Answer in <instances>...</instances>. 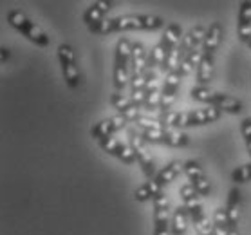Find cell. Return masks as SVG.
<instances>
[{"label": "cell", "instance_id": "7402d4cb", "mask_svg": "<svg viewBox=\"0 0 251 235\" xmlns=\"http://www.w3.org/2000/svg\"><path fill=\"white\" fill-rule=\"evenodd\" d=\"M112 132H114V127H112V120L107 118V120H101L98 121L96 125L91 129V136L92 139H96L98 143L103 141V139H107L112 136Z\"/></svg>", "mask_w": 251, "mask_h": 235}, {"label": "cell", "instance_id": "d4e9b609", "mask_svg": "<svg viewBox=\"0 0 251 235\" xmlns=\"http://www.w3.org/2000/svg\"><path fill=\"white\" fill-rule=\"evenodd\" d=\"M190 96H192V100H195V102H201V104L213 105V102H215V92L211 91L210 87H206V85L194 87V89L190 91Z\"/></svg>", "mask_w": 251, "mask_h": 235}, {"label": "cell", "instance_id": "83f0119b", "mask_svg": "<svg viewBox=\"0 0 251 235\" xmlns=\"http://www.w3.org/2000/svg\"><path fill=\"white\" fill-rule=\"evenodd\" d=\"M165 58H166V51L163 49V46H161V44H157V46H155L149 54V69H154V67H163Z\"/></svg>", "mask_w": 251, "mask_h": 235}, {"label": "cell", "instance_id": "e0dca14e", "mask_svg": "<svg viewBox=\"0 0 251 235\" xmlns=\"http://www.w3.org/2000/svg\"><path fill=\"white\" fill-rule=\"evenodd\" d=\"M213 105L221 112H229V114H239L240 110H242V102L240 100L229 96V94H223V92H215V102H213Z\"/></svg>", "mask_w": 251, "mask_h": 235}, {"label": "cell", "instance_id": "4dcf8cb0", "mask_svg": "<svg viewBox=\"0 0 251 235\" xmlns=\"http://www.w3.org/2000/svg\"><path fill=\"white\" fill-rule=\"evenodd\" d=\"M194 226L197 235H213V219H208V215L195 221Z\"/></svg>", "mask_w": 251, "mask_h": 235}, {"label": "cell", "instance_id": "7bdbcfd3", "mask_svg": "<svg viewBox=\"0 0 251 235\" xmlns=\"http://www.w3.org/2000/svg\"><path fill=\"white\" fill-rule=\"evenodd\" d=\"M244 141H246V147H248V154H250V157H251V138H246Z\"/></svg>", "mask_w": 251, "mask_h": 235}, {"label": "cell", "instance_id": "603a6c76", "mask_svg": "<svg viewBox=\"0 0 251 235\" xmlns=\"http://www.w3.org/2000/svg\"><path fill=\"white\" fill-rule=\"evenodd\" d=\"M229 234V223L226 215V207H221L213 213V235H228Z\"/></svg>", "mask_w": 251, "mask_h": 235}, {"label": "cell", "instance_id": "d6986e66", "mask_svg": "<svg viewBox=\"0 0 251 235\" xmlns=\"http://www.w3.org/2000/svg\"><path fill=\"white\" fill-rule=\"evenodd\" d=\"M181 172H184L183 163H181V161H172V163H168V165H166L154 179L161 184V186H165V184L172 183V181H176L177 176H179Z\"/></svg>", "mask_w": 251, "mask_h": 235}, {"label": "cell", "instance_id": "4fadbf2b", "mask_svg": "<svg viewBox=\"0 0 251 235\" xmlns=\"http://www.w3.org/2000/svg\"><path fill=\"white\" fill-rule=\"evenodd\" d=\"M226 215H228L229 230H239V221H240V192L237 188L229 190L228 203H226Z\"/></svg>", "mask_w": 251, "mask_h": 235}, {"label": "cell", "instance_id": "d590c367", "mask_svg": "<svg viewBox=\"0 0 251 235\" xmlns=\"http://www.w3.org/2000/svg\"><path fill=\"white\" fill-rule=\"evenodd\" d=\"M92 33H96V35H110V33H114V29H112V18H107V20H103L100 26L91 29Z\"/></svg>", "mask_w": 251, "mask_h": 235}, {"label": "cell", "instance_id": "60d3db41", "mask_svg": "<svg viewBox=\"0 0 251 235\" xmlns=\"http://www.w3.org/2000/svg\"><path fill=\"white\" fill-rule=\"evenodd\" d=\"M110 120H112V127H114V132L121 131V129H123V127H125L126 123H128V121H126L125 118H123V116H121V114H116V116H112V118H110Z\"/></svg>", "mask_w": 251, "mask_h": 235}, {"label": "cell", "instance_id": "ee69618b", "mask_svg": "<svg viewBox=\"0 0 251 235\" xmlns=\"http://www.w3.org/2000/svg\"><path fill=\"white\" fill-rule=\"evenodd\" d=\"M228 235H239V230H229Z\"/></svg>", "mask_w": 251, "mask_h": 235}, {"label": "cell", "instance_id": "6da1fadb", "mask_svg": "<svg viewBox=\"0 0 251 235\" xmlns=\"http://www.w3.org/2000/svg\"><path fill=\"white\" fill-rule=\"evenodd\" d=\"M7 22L11 27H15L18 33H22L27 40L34 42L36 46L47 47L49 46V36L44 29L38 26L36 22H33L31 18L22 11H9L7 13Z\"/></svg>", "mask_w": 251, "mask_h": 235}, {"label": "cell", "instance_id": "9a60e30c", "mask_svg": "<svg viewBox=\"0 0 251 235\" xmlns=\"http://www.w3.org/2000/svg\"><path fill=\"white\" fill-rule=\"evenodd\" d=\"M221 118V110L215 105H208L206 109L199 110H190V127L195 125H206V123H213Z\"/></svg>", "mask_w": 251, "mask_h": 235}, {"label": "cell", "instance_id": "836d02e7", "mask_svg": "<svg viewBox=\"0 0 251 235\" xmlns=\"http://www.w3.org/2000/svg\"><path fill=\"white\" fill-rule=\"evenodd\" d=\"M192 184H194V188L197 190V194L199 195H208L211 192V184L210 181H208V178H201V179H195V181H192Z\"/></svg>", "mask_w": 251, "mask_h": 235}, {"label": "cell", "instance_id": "7a4b0ae2", "mask_svg": "<svg viewBox=\"0 0 251 235\" xmlns=\"http://www.w3.org/2000/svg\"><path fill=\"white\" fill-rule=\"evenodd\" d=\"M130 58H132V44L126 38H120L116 44L114 56V85L118 91H123L126 83H130Z\"/></svg>", "mask_w": 251, "mask_h": 235}, {"label": "cell", "instance_id": "44dd1931", "mask_svg": "<svg viewBox=\"0 0 251 235\" xmlns=\"http://www.w3.org/2000/svg\"><path fill=\"white\" fill-rule=\"evenodd\" d=\"M213 56L211 54H204L202 56V62L199 63V67H197V81H199V85H206L211 81L213 78Z\"/></svg>", "mask_w": 251, "mask_h": 235}, {"label": "cell", "instance_id": "ac0fdd59", "mask_svg": "<svg viewBox=\"0 0 251 235\" xmlns=\"http://www.w3.org/2000/svg\"><path fill=\"white\" fill-rule=\"evenodd\" d=\"M188 212H186V208L181 205V207H177L174 212H172V221H170V230H172V235H184L186 234V230H188Z\"/></svg>", "mask_w": 251, "mask_h": 235}, {"label": "cell", "instance_id": "cb8c5ba5", "mask_svg": "<svg viewBox=\"0 0 251 235\" xmlns=\"http://www.w3.org/2000/svg\"><path fill=\"white\" fill-rule=\"evenodd\" d=\"M188 143H190V138L186 132H183L181 129H166L165 145H170V147H186Z\"/></svg>", "mask_w": 251, "mask_h": 235}, {"label": "cell", "instance_id": "8fae6325", "mask_svg": "<svg viewBox=\"0 0 251 235\" xmlns=\"http://www.w3.org/2000/svg\"><path fill=\"white\" fill-rule=\"evenodd\" d=\"M147 69H149V52L143 44L136 42V44H132L130 73L132 75H143Z\"/></svg>", "mask_w": 251, "mask_h": 235}, {"label": "cell", "instance_id": "e575fe53", "mask_svg": "<svg viewBox=\"0 0 251 235\" xmlns=\"http://www.w3.org/2000/svg\"><path fill=\"white\" fill-rule=\"evenodd\" d=\"M147 81H149V78H147L145 73H143V75H132L130 76V89L132 91H143V89L147 87Z\"/></svg>", "mask_w": 251, "mask_h": 235}, {"label": "cell", "instance_id": "ab89813d", "mask_svg": "<svg viewBox=\"0 0 251 235\" xmlns=\"http://www.w3.org/2000/svg\"><path fill=\"white\" fill-rule=\"evenodd\" d=\"M145 98H147V92H145V89H143V91H132L130 92L132 104L137 105V107H143V105H145Z\"/></svg>", "mask_w": 251, "mask_h": 235}, {"label": "cell", "instance_id": "f546056e", "mask_svg": "<svg viewBox=\"0 0 251 235\" xmlns=\"http://www.w3.org/2000/svg\"><path fill=\"white\" fill-rule=\"evenodd\" d=\"M184 174L190 178V181H195V179H201L204 178V170H202V166L197 163V161H186L184 163Z\"/></svg>", "mask_w": 251, "mask_h": 235}, {"label": "cell", "instance_id": "1f68e13d", "mask_svg": "<svg viewBox=\"0 0 251 235\" xmlns=\"http://www.w3.org/2000/svg\"><path fill=\"white\" fill-rule=\"evenodd\" d=\"M134 123H136L139 129H143V131H149V129H165V127H163V123H161L159 120H154V118H150V116H145V114L139 116V118H137Z\"/></svg>", "mask_w": 251, "mask_h": 235}, {"label": "cell", "instance_id": "74e56055", "mask_svg": "<svg viewBox=\"0 0 251 235\" xmlns=\"http://www.w3.org/2000/svg\"><path fill=\"white\" fill-rule=\"evenodd\" d=\"M179 194H181V199H183V203H184V201H188V199H194V197H197V195H199L192 183L183 184V186H181V190H179Z\"/></svg>", "mask_w": 251, "mask_h": 235}, {"label": "cell", "instance_id": "9c48e42d", "mask_svg": "<svg viewBox=\"0 0 251 235\" xmlns=\"http://www.w3.org/2000/svg\"><path fill=\"white\" fill-rule=\"evenodd\" d=\"M112 9V2H105V0H96L91 6L87 7L83 13V22L89 26V29L96 27L105 20V15Z\"/></svg>", "mask_w": 251, "mask_h": 235}, {"label": "cell", "instance_id": "30bf717a", "mask_svg": "<svg viewBox=\"0 0 251 235\" xmlns=\"http://www.w3.org/2000/svg\"><path fill=\"white\" fill-rule=\"evenodd\" d=\"M237 35H239V40L244 44L251 38V0H246L240 4Z\"/></svg>", "mask_w": 251, "mask_h": 235}, {"label": "cell", "instance_id": "4316f807", "mask_svg": "<svg viewBox=\"0 0 251 235\" xmlns=\"http://www.w3.org/2000/svg\"><path fill=\"white\" fill-rule=\"evenodd\" d=\"M137 131V129H136ZM137 134L141 136L145 141H150V143H165V136H166V129H149V131H143L139 129Z\"/></svg>", "mask_w": 251, "mask_h": 235}, {"label": "cell", "instance_id": "5b68a950", "mask_svg": "<svg viewBox=\"0 0 251 235\" xmlns=\"http://www.w3.org/2000/svg\"><path fill=\"white\" fill-rule=\"evenodd\" d=\"M147 141L137 134L136 129H132L130 132H128V145L132 147V150H134V154H136V159L137 163H139V166L143 168V172H145V176L149 179L154 178L155 174V165H154V157L150 156L149 149H147Z\"/></svg>", "mask_w": 251, "mask_h": 235}, {"label": "cell", "instance_id": "b9f144b4", "mask_svg": "<svg viewBox=\"0 0 251 235\" xmlns=\"http://www.w3.org/2000/svg\"><path fill=\"white\" fill-rule=\"evenodd\" d=\"M0 51H2V56H0V60H2V62H6L7 58H9V49H6V47H2Z\"/></svg>", "mask_w": 251, "mask_h": 235}, {"label": "cell", "instance_id": "ba28073f", "mask_svg": "<svg viewBox=\"0 0 251 235\" xmlns=\"http://www.w3.org/2000/svg\"><path fill=\"white\" fill-rule=\"evenodd\" d=\"M181 78H183V76L179 75V71L165 75L163 96H161V110H170L172 109V105H174V102H176V98H177V91H179Z\"/></svg>", "mask_w": 251, "mask_h": 235}, {"label": "cell", "instance_id": "7c38bea8", "mask_svg": "<svg viewBox=\"0 0 251 235\" xmlns=\"http://www.w3.org/2000/svg\"><path fill=\"white\" fill-rule=\"evenodd\" d=\"M183 38L184 36H183V29H181V26H179V24H170V26H166L159 44L163 46V49H165L166 52H170L181 46Z\"/></svg>", "mask_w": 251, "mask_h": 235}, {"label": "cell", "instance_id": "5bb4252c", "mask_svg": "<svg viewBox=\"0 0 251 235\" xmlns=\"http://www.w3.org/2000/svg\"><path fill=\"white\" fill-rule=\"evenodd\" d=\"M159 121L165 129H184L190 127V110L188 112H177V110H163Z\"/></svg>", "mask_w": 251, "mask_h": 235}, {"label": "cell", "instance_id": "f35d334b", "mask_svg": "<svg viewBox=\"0 0 251 235\" xmlns=\"http://www.w3.org/2000/svg\"><path fill=\"white\" fill-rule=\"evenodd\" d=\"M202 56H204L202 49H195V51H192L188 56H186V60H184V62L190 63L192 67H199V63L202 62Z\"/></svg>", "mask_w": 251, "mask_h": 235}, {"label": "cell", "instance_id": "3957f363", "mask_svg": "<svg viewBox=\"0 0 251 235\" xmlns=\"http://www.w3.org/2000/svg\"><path fill=\"white\" fill-rule=\"evenodd\" d=\"M165 26V20L157 15H125V17L112 18V29L114 33L120 31H130V29H147L154 31Z\"/></svg>", "mask_w": 251, "mask_h": 235}, {"label": "cell", "instance_id": "d6a6232c", "mask_svg": "<svg viewBox=\"0 0 251 235\" xmlns=\"http://www.w3.org/2000/svg\"><path fill=\"white\" fill-rule=\"evenodd\" d=\"M231 179H233L235 183H246V181H250V179H251L250 163H248V165L239 166L237 170H233V174H231Z\"/></svg>", "mask_w": 251, "mask_h": 235}, {"label": "cell", "instance_id": "8d00e7d4", "mask_svg": "<svg viewBox=\"0 0 251 235\" xmlns=\"http://www.w3.org/2000/svg\"><path fill=\"white\" fill-rule=\"evenodd\" d=\"M120 114L123 116L126 121H132V123H134V121H136L137 118L141 116V107H137V105H132V107H128L126 110L120 112Z\"/></svg>", "mask_w": 251, "mask_h": 235}, {"label": "cell", "instance_id": "8992f818", "mask_svg": "<svg viewBox=\"0 0 251 235\" xmlns=\"http://www.w3.org/2000/svg\"><path fill=\"white\" fill-rule=\"evenodd\" d=\"M154 235H172V212L168 208V197L163 192L154 197Z\"/></svg>", "mask_w": 251, "mask_h": 235}, {"label": "cell", "instance_id": "52a82bcc", "mask_svg": "<svg viewBox=\"0 0 251 235\" xmlns=\"http://www.w3.org/2000/svg\"><path fill=\"white\" fill-rule=\"evenodd\" d=\"M100 147H101L103 152L114 156V157L121 159L123 163H126V165H130V163L137 161L136 154H134V150H132L130 145L121 143L120 139L112 138V136H110V138H107V139H103V141H100Z\"/></svg>", "mask_w": 251, "mask_h": 235}, {"label": "cell", "instance_id": "2e32d148", "mask_svg": "<svg viewBox=\"0 0 251 235\" xmlns=\"http://www.w3.org/2000/svg\"><path fill=\"white\" fill-rule=\"evenodd\" d=\"M221 38H223V26L219 22H213L208 27V35H206L204 44H202V52L213 56V52L217 51L219 44H221Z\"/></svg>", "mask_w": 251, "mask_h": 235}, {"label": "cell", "instance_id": "bcb514c9", "mask_svg": "<svg viewBox=\"0 0 251 235\" xmlns=\"http://www.w3.org/2000/svg\"><path fill=\"white\" fill-rule=\"evenodd\" d=\"M250 166H251V163H250Z\"/></svg>", "mask_w": 251, "mask_h": 235}, {"label": "cell", "instance_id": "f1b7e54d", "mask_svg": "<svg viewBox=\"0 0 251 235\" xmlns=\"http://www.w3.org/2000/svg\"><path fill=\"white\" fill-rule=\"evenodd\" d=\"M110 104H112V107L114 109H118L120 112H123V110H126L128 107H132V100L130 96H126V94H121L120 91H116L112 96H110Z\"/></svg>", "mask_w": 251, "mask_h": 235}, {"label": "cell", "instance_id": "484cf974", "mask_svg": "<svg viewBox=\"0 0 251 235\" xmlns=\"http://www.w3.org/2000/svg\"><path fill=\"white\" fill-rule=\"evenodd\" d=\"M179 67H181V58H179V47H177V49H174V51L166 52L165 63H163L161 71H163L165 75H168V73H176V71H179Z\"/></svg>", "mask_w": 251, "mask_h": 235}, {"label": "cell", "instance_id": "277c9868", "mask_svg": "<svg viewBox=\"0 0 251 235\" xmlns=\"http://www.w3.org/2000/svg\"><path fill=\"white\" fill-rule=\"evenodd\" d=\"M58 60H60V65H62L63 80L67 81V85L71 89H78L81 76L80 71H78V65H76L73 47L69 46V44H60L58 46Z\"/></svg>", "mask_w": 251, "mask_h": 235}, {"label": "cell", "instance_id": "f6af8a7d", "mask_svg": "<svg viewBox=\"0 0 251 235\" xmlns=\"http://www.w3.org/2000/svg\"><path fill=\"white\" fill-rule=\"evenodd\" d=\"M246 46H248V47H250V49H251V38H250V40H248V42H246Z\"/></svg>", "mask_w": 251, "mask_h": 235}, {"label": "cell", "instance_id": "ffe728a7", "mask_svg": "<svg viewBox=\"0 0 251 235\" xmlns=\"http://www.w3.org/2000/svg\"><path fill=\"white\" fill-rule=\"evenodd\" d=\"M163 186H161L155 179H149L145 184H141L139 188L134 192V199L136 201H139V203H145V201H154V197L155 195H159L161 192H163Z\"/></svg>", "mask_w": 251, "mask_h": 235}]
</instances>
